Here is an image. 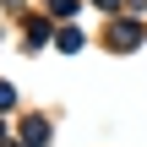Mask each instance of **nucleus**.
<instances>
[{
  "label": "nucleus",
  "instance_id": "nucleus-1",
  "mask_svg": "<svg viewBox=\"0 0 147 147\" xmlns=\"http://www.w3.org/2000/svg\"><path fill=\"white\" fill-rule=\"evenodd\" d=\"M11 98H16V93H11V87L0 82V109H11Z\"/></svg>",
  "mask_w": 147,
  "mask_h": 147
}]
</instances>
